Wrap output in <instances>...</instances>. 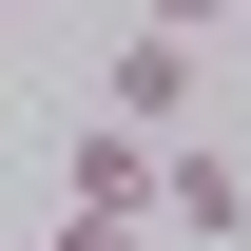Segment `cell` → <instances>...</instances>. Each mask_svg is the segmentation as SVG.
<instances>
[{
	"label": "cell",
	"mask_w": 251,
	"mask_h": 251,
	"mask_svg": "<svg viewBox=\"0 0 251 251\" xmlns=\"http://www.w3.org/2000/svg\"><path fill=\"white\" fill-rule=\"evenodd\" d=\"M155 232L232 251V232H251V155H213V135H174V174H155Z\"/></svg>",
	"instance_id": "3"
},
{
	"label": "cell",
	"mask_w": 251,
	"mask_h": 251,
	"mask_svg": "<svg viewBox=\"0 0 251 251\" xmlns=\"http://www.w3.org/2000/svg\"><path fill=\"white\" fill-rule=\"evenodd\" d=\"M58 251H135V232H77V213H58Z\"/></svg>",
	"instance_id": "5"
},
{
	"label": "cell",
	"mask_w": 251,
	"mask_h": 251,
	"mask_svg": "<svg viewBox=\"0 0 251 251\" xmlns=\"http://www.w3.org/2000/svg\"><path fill=\"white\" fill-rule=\"evenodd\" d=\"M0 20H39V0H0Z\"/></svg>",
	"instance_id": "6"
},
{
	"label": "cell",
	"mask_w": 251,
	"mask_h": 251,
	"mask_svg": "<svg viewBox=\"0 0 251 251\" xmlns=\"http://www.w3.org/2000/svg\"><path fill=\"white\" fill-rule=\"evenodd\" d=\"M97 116H116V135H155V155H174V135L213 116V58H193V39H155V20H135V39H97Z\"/></svg>",
	"instance_id": "1"
},
{
	"label": "cell",
	"mask_w": 251,
	"mask_h": 251,
	"mask_svg": "<svg viewBox=\"0 0 251 251\" xmlns=\"http://www.w3.org/2000/svg\"><path fill=\"white\" fill-rule=\"evenodd\" d=\"M155 174H174L155 135H116V116H77V174H58V213H77V232H155Z\"/></svg>",
	"instance_id": "2"
},
{
	"label": "cell",
	"mask_w": 251,
	"mask_h": 251,
	"mask_svg": "<svg viewBox=\"0 0 251 251\" xmlns=\"http://www.w3.org/2000/svg\"><path fill=\"white\" fill-rule=\"evenodd\" d=\"M135 20H155V39H193V58H213V39H232V0H135Z\"/></svg>",
	"instance_id": "4"
}]
</instances>
